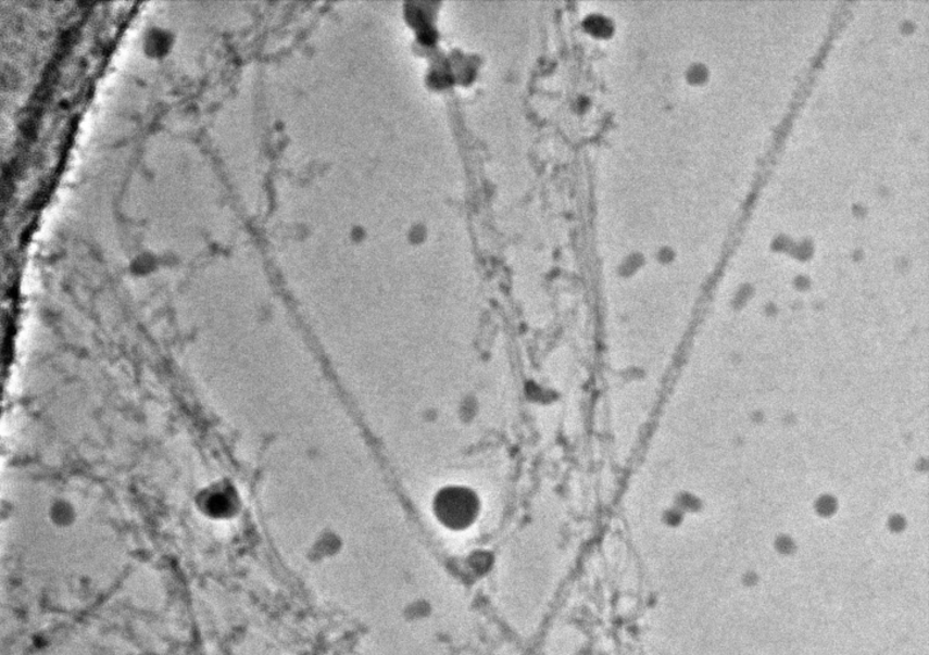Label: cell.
<instances>
[{
    "instance_id": "obj_1",
    "label": "cell",
    "mask_w": 929,
    "mask_h": 655,
    "mask_svg": "<svg viewBox=\"0 0 929 655\" xmlns=\"http://www.w3.org/2000/svg\"><path fill=\"white\" fill-rule=\"evenodd\" d=\"M436 515L450 529H465L477 518L479 501L469 489H444L435 503Z\"/></svg>"
}]
</instances>
